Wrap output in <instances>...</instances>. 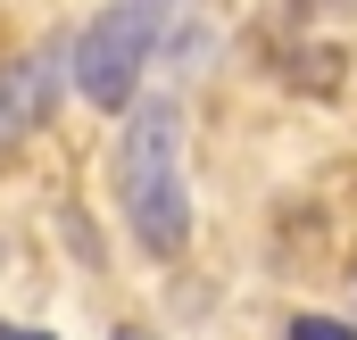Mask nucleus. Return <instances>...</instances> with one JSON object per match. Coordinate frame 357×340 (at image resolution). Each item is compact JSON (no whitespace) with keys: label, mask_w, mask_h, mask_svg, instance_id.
Wrapping results in <instances>:
<instances>
[{"label":"nucleus","mask_w":357,"mask_h":340,"mask_svg":"<svg viewBox=\"0 0 357 340\" xmlns=\"http://www.w3.org/2000/svg\"><path fill=\"white\" fill-rule=\"evenodd\" d=\"M116 208L150 257L191 249V183H183V108L142 100L125 141H116Z\"/></svg>","instance_id":"nucleus-1"},{"label":"nucleus","mask_w":357,"mask_h":340,"mask_svg":"<svg viewBox=\"0 0 357 340\" xmlns=\"http://www.w3.org/2000/svg\"><path fill=\"white\" fill-rule=\"evenodd\" d=\"M291 340H357V332L341 324V316H299V324H291Z\"/></svg>","instance_id":"nucleus-4"},{"label":"nucleus","mask_w":357,"mask_h":340,"mask_svg":"<svg viewBox=\"0 0 357 340\" xmlns=\"http://www.w3.org/2000/svg\"><path fill=\"white\" fill-rule=\"evenodd\" d=\"M59 84H67V50H59V42H42V50H25L17 67H0V158H8L25 133H42V116L59 108Z\"/></svg>","instance_id":"nucleus-3"},{"label":"nucleus","mask_w":357,"mask_h":340,"mask_svg":"<svg viewBox=\"0 0 357 340\" xmlns=\"http://www.w3.org/2000/svg\"><path fill=\"white\" fill-rule=\"evenodd\" d=\"M150 50H158V0H108L84 25L75 59H67L75 67V91H84L91 108H133Z\"/></svg>","instance_id":"nucleus-2"},{"label":"nucleus","mask_w":357,"mask_h":340,"mask_svg":"<svg viewBox=\"0 0 357 340\" xmlns=\"http://www.w3.org/2000/svg\"><path fill=\"white\" fill-rule=\"evenodd\" d=\"M0 340H50V332H17V324H0Z\"/></svg>","instance_id":"nucleus-5"}]
</instances>
